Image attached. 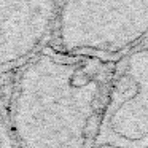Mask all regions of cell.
Segmentation results:
<instances>
[{"mask_svg":"<svg viewBox=\"0 0 148 148\" xmlns=\"http://www.w3.org/2000/svg\"><path fill=\"white\" fill-rule=\"evenodd\" d=\"M108 59L43 48L13 78L7 116L19 148H91L113 75Z\"/></svg>","mask_w":148,"mask_h":148,"instance_id":"cell-1","label":"cell"},{"mask_svg":"<svg viewBox=\"0 0 148 148\" xmlns=\"http://www.w3.org/2000/svg\"><path fill=\"white\" fill-rule=\"evenodd\" d=\"M51 38L69 54L124 58L148 40V0H61Z\"/></svg>","mask_w":148,"mask_h":148,"instance_id":"cell-2","label":"cell"},{"mask_svg":"<svg viewBox=\"0 0 148 148\" xmlns=\"http://www.w3.org/2000/svg\"><path fill=\"white\" fill-rule=\"evenodd\" d=\"M91 148H148V40L115 65Z\"/></svg>","mask_w":148,"mask_h":148,"instance_id":"cell-3","label":"cell"},{"mask_svg":"<svg viewBox=\"0 0 148 148\" xmlns=\"http://www.w3.org/2000/svg\"><path fill=\"white\" fill-rule=\"evenodd\" d=\"M61 0H0V70L21 67L53 35Z\"/></svg>","mask_w":148,"mask_h":148,"instance_id":"cell-4","label":"cell"},{"mask_svg":"<svg viewBox=\"0 0 148 148\" xmlns=\"http://www.w3.org/2000/svg\"><path fill=\"white\" fill-rule=\"evenodd\" d=\"M0 148H19L13 137L10 123H8L7 110L3 107L2 99H0Z\"/></svg>","mask_w":148,"mask_h":148,"instance_id":"cell-5","label":"cell"}]
</instances>
